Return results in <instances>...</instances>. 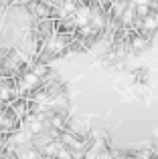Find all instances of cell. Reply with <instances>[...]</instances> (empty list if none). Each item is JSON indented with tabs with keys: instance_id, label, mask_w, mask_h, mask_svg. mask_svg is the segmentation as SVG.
Wrapping results in <instances>:
<instances>
[{
	"instance_id": "7a4b0ae2",
	"label": "cell",
	"mask_w": 158,
	"mask_h": 159,
	"mask_svg": "<svg viewBox=\"0 0 158 159\" xmlns=\"http://www.w3.org/2000/svg\"><path fill=\"white\" fill-rule=\"evenodd\" d=\"M146 26H148V28L158 26V16H148V18H146Z\"/></svg>"
},
{
	"instance_id": "6da1fadb",
	"label": "cell",
	"mask_w": 158,
	"mask_h": 159,
	"mask_svg": "<svg viewBox=\"0 0 158 159\" xmlns=\"http://www.w3.org/2000/svg\"><path fill=\"white\" fill-rule=\"evenodd\" d=\"M37 81H39V79H37V75H27V77L22 79V83H20V87H22V89H28V87L37 85Z\"/></svg>"
}]
</instances>
